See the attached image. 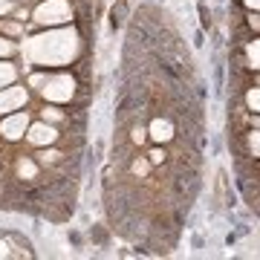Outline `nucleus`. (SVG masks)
Segmentation results:
<instances>
[{
	"label": "nucleus",
	"instance_id": "obj_1",
	"mask_svg": "<svg viewBox=\"0 0 260 260\" xmlns=\"http://www.w3.org/2000/svg\"><path fill=\"white\" fill-rule=\"evenodd\" d=\"M81 52V38L73 26H49L41 35L26 38L23 55L38 67H67Z\"/></svg>",
	"mask_w": 260,
	"mask_h": 260
},
{
	"label": "nucleus",
	"instance_id": "obj_2",
	"mask_svg": "<svg viewBox=\"0 0 260 260\" xmlns=\"http://www.w3.org/2000/svg\"><path fill=\"white\" fill-rule=\"evenodd\" d=\"M29 84H32L38 93L44 95L47 102H52V104H67L75 95V78L73 75H67V73H55V75L38 73V75L29 78Z\"/></svg>",
	"mask_w": 260,
	"mask_h": 260
},
{
	"label": "nucleus",
	"instance_id": "obj_3",
	"mask_svg": "<svg viewBox=\"0 0 260 260\" xmlns=\"http://www.w3.org/2000/svg\"><path fill=\"white\" fill-rule=\"evenodd\" d=\"M32 18L41 26H64L73 20V3L70 0H41L32 12Z\"/></svg>",
	"mask_w": 260,
	"mask_h": 260
},
{
	"label": "nucleus",
	"instance_id": "obj_4",
	"mask_svg": "<svg viewBox=\"0 0 260 260\" xmlns=\"http://www.w3.org/2000/svg\"><path fill=\"white\" fill-rule=\"evenodd\" d=\"M29 113L26 110H15V113H6V119L0 121V136L6 142H18L26 136V130H29Z\"/></svg>",
	"mask_w": 260,
	"mask_h": 260
},
{
	"label": "nucleus",
	"instance_id": "obj_5",
	"mask_svg": "<svg viewBox=\"0 0 260 260\" xmlns=\"http://www.w3.org/2000/svg\"><path fill=\"white\" fill-rule=\"evenodd\" d=\"M58 139H61L58 127L52 121H44V119L35 121V124H29V130H26V142L35 145V148H52Z\"/></svg>",
	"mask_w": 260,
	"mask_h": 260
},
{
	"label": "nucleus",
	"instance_id": "obj_6",
	"mask_svg": "<svg viewBox=\"0 0 260 260\" xmlns=\"http://www.w3.org/2000/svg\"><path fill=\"white\" fill-rule=\"evenodd\" d=\"M26 102H29V90L23 84H9V87H3V90H0V116L23 110Z\"/></svg>",
	"mask_w": 260,
	"mask_h": 260
},
{
	"label": "nucleus",
	"instance_id": "obj_7",
	"mask_svg": "<svg viewBox=\"0 0 260 260\" xmlns=\"http://www.w3.org/2000/svg\"><path fill=\"white\" fill-rule=\"evenodd\" d=\"M148 133H150V139L153 142H159V145H165V142H171L174 139V121L171 119H153L150 121V127H148Z\"/></svg>",
	"mask_w": 260,
	"mask_h": 260
},
{
	"label": "nucleus",
	"instance_id": "obj_8",
	"mask_svg": "<svg viewBox=\"0 0 260 260\" xmlns=\"http://www.w3.org/2000/svg\"><path fill=\"white\" fill-rule=\"evenodd\" d=\"M15 171H18L20 179L32 182V179H38V174H41V162H35L32 156H20L18 162H15Z\"/></svg>",
	"mask_w": 260,
	"mask_h": 260
},
{
	"label": "nucleus",
	"instance_id": "obj_9",
	"mask_svg": "<svg viewBox=\"0 0 260 260\" xmlns=\"http://www.w3.org/2000/svg\"><path fill=\"white\" fill-rule=\"evenodd\" d=\"M18 81V67L12 64L9 58H0V90Z\"/></svg>",
	"mask_w": 260,
	"mask_h": 260
},
{
	"label": "nucleus",
	"instance_id": "obj_10",
	"mask_svg": "<svg viewBox=\"0 0 260 260\" xmlns=\"http://www.w3.org/2000/svg\"><path fill=\"white\" fill-rule=\"evenodd\" d=\"M246 61H249L251 70H260V38L249 41V47H246Z\"/></svg>",
	"mask_w": 260,
	"mask_h": 260
},
{
	"label": "nucleus",
	"instance_id": "obj_11",
	"mask_svg": "<svg viewBox=\"0 0 260 260\" xmlns=\"http://www.w3.org/2000/svg\"><path fill=\"white\" fill-rule=\"evenodd\" d=\"M246 142H249V153H251V156H257V159H260V127L251 130V133H249V139H246Z\"/></svg>",
	"mask_w": 260,
	"mask_h": 260
},
{
	"label": "nucleus",
	"instance_id": "obj_12",
	"mask_svg": "<svg viewBox=\"0 0 260 260\" xmlns=\"http://www.w3.org/2000/svg\"><path fill=\"white\" fill-rule=\"evenodd\" d=\"M246 104H249V110L260 113V87H251L249 93H246Z\"/></svg>",
	"mask_w": 260,
	"mask_h": 260
},
{
	"label": "nucleus",
	"instance_id": "obj_13",
	"mask_svg": "<svg viewBox=\"0 0 260 260\" xmlns=\"http://www.w3.org/2000/svg\"><path fill=\"white\" fill-rule=\"evenodd\" d=\"M41 119H44V121H52V124H58V121L64 119V113L58 110V107H44V110H41Z\"/></svg>",
	"mask_w": 260,
	"mask_h": 260
},
{
	"label": "nucleus",
	"instance_id": "obj_14",
	"mask_svg": "<svg viewBox=\"0 0 260 260\" xmlns=\"http://www.w3.org/2000/svg\"><path fill=\"white\" fill-rule=\"evenodd\" d=\"M15 49H18V47L12 44L9 38H3V35H0V58H9L12 52H15Z\"/></svg>",
	"mask_w": 260,
	"mask_h": 260
},
{
	"label": "nucleus",
	"instance_id": "obj_15",
	"mask_svg": "<svg viewBox=\"0 0 260 260\" xmlns=\"http://www.w3.org/2000/svg\"><path fill=\"white\" fill-rule=\"evenodd\" d=\"M148 171H150V159H136V162H133V174H136V177H145Z\"/></svg>",
	"mask_w": 260,
	"mask_h": 260
},
{
	"label": "nucleus",
	"instance_id": "obj_16",
	"mask_svg": "<svg viewBox=\"0 0 260 260\" xmlns=\"http://www.w3.org/2000/svg\"><path fill=\"white\" fill-rule=\"evenodd\" d=\"M9 12H12V0H0V18L9 15Z\"/></svg>",
	"mask_w": 260,
	"mask_h": 260
},
{
	"label": "nucleus",
	"instance_id": "obj_17",
	"mask_svg": "<svg viewBox=\"0 0 260 260\" xmlns=\"http://www.w3.org/2000/svg\"><path fill=\"white\" fill-rule=\"evenodd\" d=\"M243 3H246V6H249V9L260 12V0H243Z\"/></svg>",
	"mask_w": 260,
	"mask_h": 260
},
{
	"label": "nucleus",
	"instance_id": "obj_18",
	"mask_svg": "<svg viewBox=\"0 0 260 260\" xmlns=\"http://www.w3.org/2000/svg\"><path fill=\"white\" fill-rule=\"evenodd\" d=\"M251 26L260 29V15H251Z\"/></svg>",
	"mask_w": 260,
	"mask_h": 260
},
{
	"label": "nucleus",
	"instance_id": "obj_19",
	"mask_svg": "<svg viewBox=\"0 0 260 260\" xmlns=\"http://www.w3.org/2000/svg\"><path fill=\"white\" fill-rule=\"evenodd\" d=\"M9 254V249H6V243H0V257H6Z\"/></svg>",
	"mask_w": 260,
	"mask_h": 260
},
{
	"label": "nucleus",
	"instance_id": "obj_20",
	"mask_svg": "<svg viewBox=\"0 0 260 260\" xmlns=\"http://www.w3.org/2000/svg\"><path fill=\"white\" fill-rule=\"evenodd\" d=\"M254 127H260V116H257V119H254Z\"/></svg>",
	"mask_w": 260,
	"mask_h": 260
}]
</instances>
